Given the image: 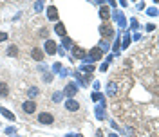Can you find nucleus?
I'll return each instance as SVG.
<instances>
[{
	"mask_svg": "<svg viewBox=\"0 0 159 137\" xmlns=\"http://www.w3.org/2000/svg\"><path fill=\"white\" fill-rule=\"evenodd\" d=\"M31 54H33V58H34L36 61H42V60H43V51H42L40 47H34V49L31 51Z\"/></svg>",
	"mask_w": 159,
	"mask_h": 137,
	"instance_id": "nucleus-5",
	"label": "nucleus"
},
{
	"mask_svg": "<svg viewBox=\"0 0 159 137\" xmlns=\"http://www.w3.org/2000/svg\"><path fill=\"white\" fill-rule=\"evenodd\" d=\"M22 108H24L26 114H33V112L36 110V103H34L33 99H29V101H26L24 105H22Z\"/></svg>",
	"mask_w": 159,
	"mask_h": 137,
	"instance_id": "nucleus-2",
	"label": "nucleus"
},
{
	"mask_svg": "<svg viewBox=\"0 0 159 137\" xmlns=\"http://www.w3.org/2000/svg\"><path fill=\"white\" fill-rule=\"evenodd\" d=\"M100 15H101V18H103V20H107V18H108V9H107V7H101Z\"/></svg>",
	"mask_w": 159,
	"mask_h": 137,
	"instance_id": "nucleus-15",
	"label": "nucleus"
},
{
	"mask_svg": "<svg viewBox=\"0 0 159 137\" xmlns=\"http://www.w3.org/2000/svg\"><path fill=\"white\" fill-rule=\"evenodd\" d=\"M54 31H56L60 36H65V26L62 24V22H56V26H54Z\"/></svg>",
	"mask_w": 159,
	"mask_h": 137,
	"instance_id": "nucleus-8",
	"label": "nucleus"
},
{
	"mask_svg": "<svg viewBox=\"0 0 159 137\" xmlns=\"http://www.w3.org/2000/svg\"><path fill=\"white\" fill-rule=\"evenodd\" d=\"M36 94H38V88H36V87H33V88L29 90V96H36Z\"/></svg>",
	"mask_w": 159,
	"mask_h": 137,
	"instance_id": "nucleus-16",
	"label": "nucleus"
},
{
	"mask_svg": "<svg viewBox=\"0 0 159 137\" xmlns=\"http://www.w3.org/2000/svg\"><path fill=\"white\" fill-rule=\"evenodd\" d=\"M112 27H108V26H105V27H101V34H105V38H110L112 36Z\"/></svg>",
	"mask_w": 159,
	"mask_h": 137,
	"instance_id": "nucleus-9",
	"label": "nucleus"
},
{
	"mask_svg": "<svg viewBox=\"0 0 159 137\" xmlns=\"http://www.w3.org/2000/svg\"><path fill=\"white\" fill-rule=\"evenodd\" d=\"M38 121L42 125H53L54 123V117H53V114H49V112H42L40 116H38Z\"/></svg>",
	"mask_w": 159,
	"mask_h": 137,
	"instance_id": "nucleus-1",
	"label": "nucleus"
},
{
	"mask_svg": "<svg viewBox=\"0 0 159 137\" xmlns=\"http://www.w3.org/2000/svg\"><path fill=\"white\" fill-rule=\"evenodd\" d=\"M6 38H7V34H6V33H0V42L6 40Z\"/></svg>",
	"mask_w": 159,
	"mask_h": 137,
	"instance_id": "nucleus-17",
	"label": "nucleus"
},
{
	"mask_svg": "<svg viewBox=\"0 0 159 137\" xmlns=\"http://www.w3.org/2000/svg\"><path fill=\"white\" fill-rule=\"evenodd\" d=\"M65 92L69 94V96H73V94L76 92V85H74V83H69V85H67V88H65Z\"/></svg>",
	"mask_w": 159,
	"mask_h": 137,
	"instance_id": "nucleus-10",
	"label": "nucleus"
},
{
	"mask_svg": "<svg viewBox=\"0 0 159 137\" xmlns=\"http://www.w3.org/2000/svg\"><path fill=\"white\" fill-rule=\"evenodd\" d=\"M65 108L69 110V112H76V110H80V103H78L76 99H67Z\"/></svg>",
	"mask_w": 159,
	"mask_h": 137,
	"instance_id": "nucleus-3",
	"label": "nucleus"
},
{
	"mask_svg": "<svg viewBox=\"0 0 159 137\" xmlns=\"http://www.w3.org/2000/svg\"><path fill=\"white\" fill-rule=\"evenodd\" d=\"M73 54H74L76 58H83V56H85V51H83V49H80V47H74Z\"/></svg>",
	"mask_w": 159,
	"mask_h": 137,
	"instance_id": "nucleus-11",
	"label": "nucleus"
},
{
	"mask_svg": "<svg viewBox=\"0 0 159 137\" xmlns=\"http://www.w3.org/2000/svg\"><path fill=\"white\" fill-rule=\"evenodd\" d=\"M0 112H2V116H6L7 119H15V116H13V114H11L9 110H6V108H0Z\"/></svg>",
	"mask_w": 159,
	"mask_h": 137,
	"instance_id": "nucleus-13",
	"label": "nucleus"
},
{
	"mask_svg": "<svg viewBox=\"0 0 159 137\" xmlns=\"http://www.w3.org/2000/svg\"><path fill=\"white\" fill-rule=\"evenodd\" d=\"M45 52L51 54V56L56 52V43H54L53 40H47V42H45Z\"/></svg>",
	"mask_w": 159,
	"mask_h": 137,
	"instance_id": "nucleus-4",
	"label": "nucleus"
},
{
	"mask_svg": "<svg viewBox=\"0 0 159 137\" xmlns=\"http://www.w3.org/2000/svg\"><path fill=\"white\" fill-rule=\"evenodd\" d=\"M101 54H103V52H101V49H98V47L90 51V56H92V58H96V60H98V58H101Z\"/></svg>",
	"mask_w": 159,
	"mask_h": 137,
	"instance_id": "nucleus-12",
	"label": "nucleus"
},
{
	"mask_svg": "<svg viewBox=\"0 0 159 137\" xmlns=\"http://www.w3.org/2000/svg\"><path fill=\"white\" fill-rule=\"evenodd\" d=\"M7 54H9V56H16V54H18V49L15 47V45H11V47L7 49Z\"/></svg>",
	"mask_w": 159,
	"mask_h": 137,
	"instance_id": "nucleus-14",
	"label": "nucleus"
},
{
	"mask_svg": "<svg viewBox=\"0 0 159 137\" xmlns=\"http://www.w3.org/2000/svg\"><path fill=\"white\" fill-rule=\"evenodd\" d=\"M0 96H2V98H7V96H9V87H7V83H0Z\"/></svg>",
	"mask_w": 159,
	"mask_h": 137,
	"instance_id": "nucleus-7",
	"label": "nucleus"
},
{
	"mask_svg": "<svg viewBox=\"0 0 159 137\" xmlns=\"http://www.w3.org/2000/svg\"><path fill=\"white\" fill-rule=\"evenodd\" d=\"M47 15H49V20H53V22L58 20V9H56L54 6H51V7L47 9Z\"/></svg>",
	"mask_w": 159,
	"mask_h": 137,
	"instance_id": "nucleus-6",
	"label": "nucleus"
}]
</instances>
